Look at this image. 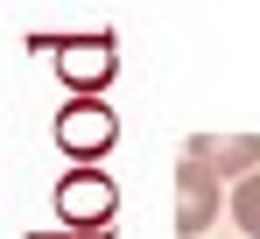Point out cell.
Returning <instances> with one entry per match:
<instances>
[{
  "label": "cell",
  "mask_w": 260,
  "mask_h": 239,
  "mask_svg": "<svg viewBox=\"0 0 260 239\" xmlns=\"http://www.w3.org/2000/svg\"><path fill=\"white\" fill-rule=\"evenodd\" d=\"M232 218H239V225L260 239V176H246V183L232 190Z\"/></svg>",
  "instance_id": "6"
},
{
  "label": "cell",
  "mask_w": 260,
  "mask_h": 239,
  "mask_svg": "<svg viewBox=\"0 0 260 239\" xmlns=\"http://www.w3.org/2000/svg\"><path fill=\"white\" fill-rule=\"evenodd\" d=\"M56 64L71 84H106L113 78V42H71V49H56Z\"/></svg>",
  "instance_id": "4"
},
{
  "label": "cell",
  "mask_w": 260,
  "mask_h": 239,
  "mask_svg": "<svg viewBox=\"0 0 260 239\" xmlns=\"http://www.w3.org/2000/svg\"><path fill=\"white\" fill-rule=\"evenodd\" d=\"M56 141H63L71 155H99V148H113V113H106V106H63Z\"/></svg>",
  "instance_id": "2"
},
{
  "label": "cell",
  "mask_w": 260,
  "mask_h": 239,
  "mask_svg": "<svg viewBox=\"0 0 260 239\" xmlns=\"http://www.w3.org/2000/svg\"><path fill=\"white\" fill-rule=\"evenodd\" d=\"M190 155L211 162V176H260V141L253 134H232V141H190Z\"/></svg>",
  "instance_id": "3"
},
{
  "label": "cell",
  "mask_w": 260,
  "mask_h": 239,
  "mask_svg": "<svg viewBox=\"0 0 260 239\" xmlns=\"http://www.w3.org/2000/svg\"><path fill=\"white\" fill-rule=\"evenodd\" d=\"M63 218H106V211H113V190H106V183H63Z\"/></svg>",
  "instance_id": "5"
},
{
  "label": "cell",
  "mask_w": 260,
  "mask_h": 239,
  "mask_svg": "<svg viewBox=\"0 0 260 239\" xmlns=\"http://www.w3.org/2000/svg\"><path fill=\"white\" fill-rule=\"evenodd\" d=\"M176 197H183V204H176V232L197 239L218 218V176H211L204 155H183V169H176Z\"/></svg>",
  "instance_id": "1"
}]
</instances>
